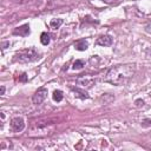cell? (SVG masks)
Returning a JSON list of instances; mask_svg holds the SVG:
<instances>
[{
  "label": "cell",
  "instance_id": "6da1fadb",
  "mask_svg": "<svg viewBox=\"0 0 151 151\" xmlns=\"http://www.w3.org/2000/svg\"><path fill=\"white\" fill-rule=\"evenodd\" d=\"M136 73L134 64H124L116 65L107 71L104 77V81L110 83L112 85H123L129 81Z\"/></svg>",
  "mask_w": 151,
  "mask_h": 151
},
{
  "label": "cell",
  "instance_id": "5bb4252c",
  "mask_svg": "<svg viewBox=\"0 0 151 151\" xmlns=\"http://www.w3.org/2000/svg\"><path fill=\"white\" fill-rule=\"evenodd\" d=\"M103 2H105V4H107V5H118L122 0H101Z\"/></svg>",
  "mask_w": 151,
  "mask_h": 151
},
{
  "label": "cell",
  "instance_id": "3957f363",
  "mask_svg": "<svg viewBox=\"0 0 151 151\" xmlns=\"http://www.w3.org/2000/svg\"><path fill=\"white\" fill-rule=\"evenodd\" d=\"M46 97H47V88L40 87V88H38V90L35 91V93L33 94L32 100H33V103H34L35 105H39V104H41V103L46 99Z\"/></svg>",
  "mask_w": 151,
  "mask_h": 151
},
{
  "label": "cell",
  "instance_id": "5b68a950",
  "mask_svg": "<svg viewBox=\"0 0 151 151\" xmlns=\"http://www.w3.org/2000/svg\"><path fill=\"white\" fill-rule=\"evenodd\" d=\"M13 34L14 35H21V37H26L29 34V25L28 24H25V25H21L17 28L13 29Z\"/></svg>",
  "mask_w": 151,
  "mask_h": 151
},
{
  "label": "cell",
  "instance_id": "52a82bcc",
  "mask_svg": "<svg viewBox=\"0 0 151 151\" xmlns=\"http://www.w3.org/2000/svg\"><path fill=\"white\" fill-rule=\"evenodd\" d=\"M78 84L81 86H91L94 83V79L91 76H83L80 78H78Z\"/></svg>",
  "mask_w": 151,
  "mask_h": 151
},
{
  "label": "cell",
  "instance_id": "2e32d148",
  "mask_svg": "<svg viewBox=\"0 0 151 151\" xmlns=\"http://www.w3.org/2000/svg\"><path fill=\"white\" fill-rule=\"evenodd\" d=\"M18 79H19V81L25 83V81L27 80V74H26V73H22L21 76H19V78H18Z\"/></svg>",
  "mask_w": 151,
  "mask_h": 151
},
{
  "label": "cell",
  "instance_id": "ba28073f",
  "mask_svg": "<svg viewBox=\"0 0 151 151\" xmlns=\"http://www.w3.org/2000/svg\"><path fill=\"white\" fill-rule=\"evenodd\" d=\"M74 47L78 51H85L88 47V42L85 39H80V40H78V41L74 42Z\"/></svg>",
  "mask_w": 151,
  "mask_h": 151
},
{
  "label": "cell",
  "instance_id": "4fadbf2b",
  "mask_svg": "<svg viewBox=\"0 0 151 151\" xmlns=\"http://www.w3.org/2000/svg\"><path fill=\"white\" fill-rule=\"evenodd\" d=\"M83 66H85V61L83 60V59H78V60H76L74 63H73V68L74 70H79V68H81Z\"/></svg>",
  "mask_w": 151,
  "mask_h": 151
},
{
  "label": "cell",
  "instance_id": "8992f818",
  "mask_svg": "<svg viewBox=\"0 0 151 151\" xmlns=\"http://www.w3.org/2000/svg\"><path fill=\"white\" fill-rule=\"evenodd\" d=\"M96 44L99 45V46H110L112 44V38L110 35H107V34L100 35L99 38H97Z\"/></svg>",
  "mask_w": 151,
  "mask_h": 151
},
{
  "label": "cell",
  "instance_id": "8fae6325",
  "mask_svg": "<svg viewBox=\"0 0 151 151\" xmlns=\"http://www.w3.org/2000/svg\"><path fill=\"white\" fill-rule=\"evenodd\" d=\"M63 98H64V96H63V91H60V90H55L54 92H53V99L55 100V101H61L63 100Z\"/></svg>",
  "mask_w": 151,
  "mask_h": 151
},
{
  "label": "cell",
  "instance_id": "277c9868",
  "mask_svg": "<svg viewBox=\"0 0 151 151\" xmlns=\"http://www.w3.org/2000/svg\"><path fill=\"white\" fill-rule=\"evenodd\" d=\"M25 127V122L21 117H15L11 120V130L13 132H20Z\"/></svg>",
  "mask_w": 151,
  "mask_h": 151
},
{
  "label": "cell",
  "instance_id": "7c38bea8",
  "mask_svg": "<svg viewBox=\"0 0 151 151\" xmlns=\"http://www.w3.org/2000/svg\"><path fill=\"white\" fill-rule=\"evenodd\" d=\"M73 92H74V93H77V96H78V97H80V98H88L87 92H86V91H84V90L73 88Z\"/></svg>",
  "mask_w": 151,
  "mask_h": 151
},
{
  "label": "cell",
  "instance_id": "ac0fdd59",
  "mask_svg": "<svg viewBox=\"0 0 151 151\" xmlns=\"http://www.w3.org/2000/svg\"><path fill=\"white\" fill-rule=\"evenodd\" d=\"M1 94H5V86H1Z\"/></svg>",
  "mask_w": 151,
  "mask_h": 151
},
{
  "label": "cell",
  "instance_id": "9c48e42d",
  "mask_svg": "<svg viewBox=\"0 0 151 151\" xmlns=\"http://www.w3.org/2000/svg\"><path fill=\"white\" fill-rule=\"evenodd\" d=\"M63 24V19H52L51 21H50V27L51 28H53V29H57V28H59L60 27V25Z\"/></svg>",
  "mask_w": 151,
  "mask_h": 151
},
{
  "label": "cell",
  "instance_id": "30bf717a",
  "mask_svg": "<svg viewBox=\"0 0 151 151\" xmlns=\"http://www.w3.org/2000/svg\"><path fill=\"white\" fill-rule=\"evenodd\" d=\"M40 41H41V44L42 45H48L50 44V34L47 33V32H42L41 33V35H40Z\"/></svg>",
  "mask_w": 151,
  "mask_h": 151
},
{
  "label": "cell",
  "instance_id": "e0dca14e",
  "mask_svg": "<svg viewBox=\"0 0 151 151\" xmlns=\"http://www.w3.org/2000/svg\"><path fill=\"white\" fill-rule=\"evenodd\" d=\"M134 104H136V106H140V105H143V104H144V101H143L142 99H137Z\"/></svg>",
  "mask_w": 151,
  "mask_h": 151
},
{
  "label": "cell",
  "instance_id": "9a60e30c",
  "mask_svg": "<svg viewBox=\"0 0 151 151\" xmlns=\"http://www.w3.org/2000/svg\"><path fill=\"white\" fill-rule=\"evenodd\" d=\"M142 126L146 127V126H151V119H144L142 122Z\"/></svg>",
  "mask_w": 151,
  "mask_h": 151
},
{
  "label": "cell",
  "instance_id": "7a4b0ae2",
  "mask_svg": "<svg viewBox=\"0 0 151 151\" xmlns=\"http://www.w3.org/2000/svg\"><path fill=\"white\" fill-rule=\"evenodd\" d=\"M37 59H38V53H37L35 48H33V47L21 50L19 52H17V54L14 57V61H19V63H31Z\"/></svg>",
  "mask_w": 151,
  "mask_h": 151
}]
</instances>
